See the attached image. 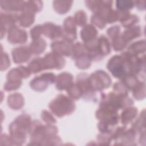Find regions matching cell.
Listing matches in <instances>:
<instances>
[{"mask_svg": "<svg viewBox=\"0 0 146 146\" xmlns=\"http://www.w3.org/2000/svg\"><path fill=\"white\" fill-rule=\"evenodd\" d=\"M0 5L1 9L6 11H23L25 6V1L1 0Z\"/></svg>", "mask_w": 146, "mask_h": 146, "instance_id": "obj_13", "label": "cell"}, {"mask_svg": "<svg viewBox=\"0 0 146 146\" xmlns=\"http://www.w3.org/2000/svg\"><path fill=\"white\" fill-rule=\"evenodd\" d=\"M30 124L29 115H22L18 117L9 127L11 141L16 144L23 143L26 140V132H29Z\"/></svg>", "mask_w": 146, "mask_h": 146, "instance_id": "obj_1", "label": "cell"}, {"mask_svg": "<svg viewBox=\"0 0 146 146\" xmlns=\"http://www.w3.org/2000/svg\"><path fill=\"white\" fill-rule=\"evenodd\" d=\"M127 42L120 35L112 39V46L115 51H121L126 46Z\"/></svg>", "mask_w": 146, "mask_h": 146, "instance_id": "obj_29", "label": "cell"}, {"mask_svg": "<svg viewBox=\"0 0 146 146\" xmlns=\"http://www.w3.org/2000/svg\"><path fill=\"white\" fill-rule=\"evenodd\" d=\"M19 15L14 13H1V39L5 34L6 30L14 26L18 21Z\"/></svg>", "mask_w": 146, "mask_h": 146, "instance_id": "obj_6", "label": "cell"}, {"mask_svg": "<svg viewBox=\"0 0 146 146\" xmlns=\"http://www.w3.org/2000/svg\"><path fill=\"white\" fill-rule=\"evenodd\" d=\"M52 51L60 55L65 56L71 55L72 45L71 42L64 40H57L52 43L51 45Z\"/></svg>", "mask_w": 146, "mask_h": 146, "instance_id": "obj_9", "label": "cell"}, {"mask_svg": "<svg viewBox=\"0 0 146 146\" xmlns=\"http://www.w3.org/2000/svg\"><path fill=\"white\" fill-rule=\"evenodd\" d=\"M11 53L13 61L15 63H21L27 61L31 54L30 48L26 46L16 47L13 50Z\"/></svg>", "mask_w": 146, "mask_h": 146, "instance_id": "obj_10", "label": "cell"}, {"mask_svg": "<svg viewBox=\"0 0 146 146\" xmlns=\"http://www.w3.org/2000/svg\"><path fill=\"white\" fill-rule=\"evenodd\" d=\"M68 94L73 99H79L83 95V92L81 88L76 83V84H72L67 90Z\"/></svg>", "mask_w": 146, "mask_h": 146, "instance_id": "obj_28", "label": "cell"}, {"mask_svg": "<svg viewBox=\"0 0 146 146\" xmlns=\"http://www.w3.org/2000/svg\"><path fill=\"white\" fill-rule=\"evenodd\" d=\"M42 8V1H26L25 2V6L23 11H29L33 13L40 11Z\"/></svg>", "mask_w": 146, "mask_h": 146, "instance_id": "obj_25", "label": "cell"}, {"mask_svg": "<svg viewBox=\"0 0 146 146\" xmlns=\"http://www.w3.org/2000/svg\"><path fill=\"white\" fill-rule=\"evenodd\" d=\"M42 118L44 122L47 124H53L56 122V120L52 115L47 111H43L42 113Z\"/></svg>", "mask_w": 146, "mask_h": 146, "instance_id": "obj_37", "label": "cell"}, {"mask_svg": "<svg viewBox=\"0 0 146 146\" xmlns=\"http://www.w3.org/2000/svg\"><path fill=\"white\" fill-rule=\"evenodd\" d=\"M98 50L102 56L107 55L111 52L110 43L104 35H101L98 38Z\"/></svg>", "mask_w": 146, "mask_h": 146, "instance_id": "obj_18", "label": "cell"}, {"mask_svg": "<svg viewBox=\"0 0 146 146\" xmlns=\"http://www.w3.org/2000/svg\"><path fill=\"white\" fill-rule=\"evenodd\" d=\"M137 110L136 108L131 107L125 109L121 113L120 118L123 124H128L136 116Z\"/></svg>", "mask_w": 146, "mask_h": 146, "instance_id": "obj_23", "label": "cell"}, {"mask_svg": "<svg viewBox=\"0 0 146 146\" xmlns=\"http://www.w3.org/2000/svg\"><path fill=\"white\" fill-rule=\"evenodd\" d=\"M21 80H8L4 85V90L6 91L15 90L21 86Z\"/></svg>", "mask_w": 146, "mask_h": 146, "instance_id": "obj_32", "label": "cell"}, {"mask_svg": "<svg viewBox=\"0 0 146 146\" xmlns=\"http://www.w3.org/2000/svg\"><path fill=\"white\" fill-rule=\"evenodd\" d=\"M91 22L100 29H103L106 25V22L96 14L91 17Z\"/></svg>", "mask_w": 146, "mask_h": 146, "instance_id": "obj_33", "label": "cell"}, {"mask_svg": "<svg viewBox=\"0 0 146 146\" xmlns=\"http://www.w3.org/2000/svg\"><path fill=\"white\" fill-rule=\"evenodd\" d=\"M30 71L28 68L19 66L11 70L7 75L8 80H21L22 78H26L30 76Z\"/></svg>", "mask_w": 146, "mask_h": 146, "instance_id": "obj_12", "label": "cell"}, {"mask_svg": "<svg viewBox=\"0 0 146 146\" xmlns=\"http://www.w3.org/2000/svg\"><path fill=\"white\" fill-rule=\"evenodd\" d=\"M63 34L64 40L72 42L76 38V29L74 19L72 17H67L63 23Z\"/></svg>", "mask_w": 146, "mask_h": 146, "instance_id": "obj_7", "label": "cell"}, {"mask_svg": "<svg viewBox=\"0 0 146 146\" xmlns=\"http://www.w3.org/2000/svg\"><path fill=\"white\" fill-rule=\"evenodd\" d=\"M27 39V33L25 30L19 29L15 26H13L8 30L7 40L13 44L23 43Z\"/></svg>", "mask_w": 146, "mask_h": 146, "instance_id": "obj_8", "label": "cell"}, {"mask_svg": "<svg viewBox=\"0 0 146 146\" xmlns=\"http://www.w3.org/2000/svg\"><path fill=\"white\" fill-rule=\"evenodd\" d=\"M51 111L58 117H62L71 113L75 110L74 102L64 95H58L48 106Z\"/></svg>", "mask_w": 146, "mask_h": 146, "instance_id": "obj_2", "label": "cell"}, {"mask_svg": "<svg viewBox=\"0 0 146 146\" xmlns=\"http://www.w3.org/2000/svg\"><path fill=\"white\" fill-rule=\"evenodd\" d=\"M138 21L139 18L135 15H130L125 21L121 23V24L124 27H129L135 24Z\"/></svg>", "mask_w": 146, "mask_h": 146, "instance_id": "obj_38", "label": "cell"}, {"mask_svg": "<svg viewBox=\"0 0 146 146\" xmlns=\"http://www.w3.org/2000/svg\"><path fill=\"white\" fill-rule=\"evenodd\" d=\"M120 31V26L116 25V26H112L110 28H109L107 30V35L112 39H113L115 38H116V36L119 35Z\"/></svg>", "mask_w": 146, "mask_h": 146, "instance_id": "obj_36", "label": "cell"}, {"mask_svg": "<svg viewBox=\"0 0 146 146\" xmlns=\"http://www.w3.org/2000/svg\"><path fill=\"white\" fill-rule=\"evenodd\" d=\"M28 68L31 72L34 74L44 70L43 58H37L34 59L29 64Z\"/></svg>", "mask_w": 146, "mask_h": 146, "instance_id": "obj_24", "label": "cell"}, {"mask_svg": "<svg viewBox=\"0 0 146 146\" xmlns=\"http://www.w3.org/2000/svg\"><path fill=\"white\" fill-rule=\"evenodd\" d=\"M7 104L11 108L19 110L23 106V98L22 95L19 93L11 94L7 98Z\"/></svg>", "mask_w": 146, "mask_h": 146, "instance_id": "obj_17", "label": "cell"}, {"mask_svg": "<svg viewBox=\"0 0 146 146\" xmlns=\"http://www.w3.org/2000/svg\"><path fill=\"white\" fill-rule=\"evenodd\" d=\"M43 33L42 26L37 25L34 27L30 31V35L33 40L39 38L40 35Z\"/></svg>", "mask_w": 146, "mask_h": 146, "instance_id": "obj_35", "label": "cell"}, {"mask_svg": "<svg viewBox=\"0 0 146 146\" xmlns=\"http://www.w3.org/2000/svg\"><path fill=\"white\" fill-rule=\"evenodd\" d=\"M97 34V30L91 25L85 26L80 31L81 38L85 42H87L95 39Z\"/></svg>", "mask_w": 146, "mask_h": 146, "instance_id": "obj_16", "label": "cell"}, {"mask_svg": "<svg viewBox=\"0 0 146 146\" xmlns=\"http://www.w3.org/2000/svg\"><path fill=\"white\" fill-rule=\"evenodd\" d=\"M141 35L140 28L139 26L129 27L122 34L123 38L128 43L131 40L139 37Z\"/></svg>", "mask_w": 146, "mask_h": 146, "instance_id": "obj_19", "label": "cell"}, {"mask_svg": "<svg viewBox=\"0 0 146 146\" xmlns=\"http://www.w3.org/2000/svg\"><path fill=\"white\" fill-rule=\"evenodd\" d=\"M72 1H55L53 2L54 10L59 14H64L69 11Z\"/></svg>", "mask_w": 146, "mask_h": 146, "instance_id": "obj_22", "label": "cell"}, {"mask_svg": "<svg viewBox=\"0 0 146 146\" xmlns=\"http://www.w3.org/2000/svg\"><path fill=\"white\" fill-rule=\"evenodd\" d=\"M43 33L48 38L54 39L62 36L63 30L60 26L52 23H45L42 25Z\"/></svg>", "mask_w": 146, "mask_h": 146, "instance_id": "obj_11", "label": "cell"}, {"mask_svg": "<svg viewBox=\"0 0 146 146\" xmlns=\"http://www.w3.org/2000/svg\"><path fill=\"white\" fill-rule=\"evenodd\" d=\"M88 83L92 91H101L107 88L111 84L109 75L103 71H97L88 77Z\"/></svg>", "mask_w": 146, "mask_h": 146, "instance_id": "obj_3", "label": "cell"}, {"mask_svg": "<svg viewBox=\"0 0 146 146\" xmlns=\"http://www.w3.org/2000/svg\"><path fill=\"white\" fill-rule=\"evenodd\" d=\"M145 51V41L141 42V40H139V42H136L132 44L128 47V52L130 53L136 55L140 53H141L143 51Z\"/></svg>", "mask_w": 146, "mask_h": 146, "instance_id": "obj_27", "label": "cell"}, {"mask_svg": "<svg viewBox=\"0 0 146 146\" xmlns=\"http://www.w3.org/2000/svg\"><path fill=\"white\" fill-rule=\"evenodd\" d=\"M85 2L88 9L96 13L104 8H111L113 2L111 1H87Z\"/></svg>", "mask_w": 146, "mask_h": 146, "instance_id": "obj_15", "label": "cell"}, {"mask_svg": "<svg viewBox=\"0 0 146 146\" xmlns=\"http://www.w3.org/2000/svg\"><path fill=\"white\" fill-rule=\"evenodd\" d=\"M46 47V42L42 38L35 39L30 43V50L34 54H39L42 53Z\"/></svg>", "mask_w": 146, "mask_h": 146, "instance_id": "obj_20", "label": "cell"}, {"mask_svg": "<svg viewBox=\"0 0 146 146\" xmlns=\"http://www.w3.org/2000/svg\"><path fill=\"white\" fill-rule=\"evenodd\" d=\"M34 13L29 11H23L22 14L19 15L18 22L19 23V25L21 26L26 27L30 26L31 24L33 23L34 21Z\"/></svg>", "mask_w": 146, "mask_h": 146, "instance_id": "obj_21", "label": "cell"}, {"mask_svg": "<svg viewBox=\"0 0 146 146\" xmlns=\"http://www.w3.org/2000/svg\"><path fill=\"white\" fill-rule=\"evenodd\" d=\"M55 76L52 72L44 73L40 76L35 77L31 81V87L38 91H42L47 88L49 84H52L55 82Z\"/></svg>", "mask_w": 146, "mask_h": 146, "instance_id": "obj_4", "label": "cell"}, {"mask_svg": "<svg viewBox=\"0 0 146 146\" xmlns=\"http://www.w3.org/2000/svg\"><path fill=\"white\" fill-rule=\"evenodd\" d=\"M134 2L132 1H117L116 6L119 11H128L134 6Z\"/></svg>", "mask_w": 146, "mask_h": 146, "instance_id": "obj_30", "label": "cell"}, {"mask_svg": "<svg viewBox=\"0 0 146 146\" xmlns=\"http://www.w3.org/2000/svg\"><path fill=\"white\" fill-rule=\"evenodd\" d=\"M72 80L73 77L71 74L62 72L57 76L56 87L60 90H67L73 84Z\"/></svg>", "mask_w": 146, "mask_h": 146, "instance_id": "obj_14", "label": "cell"}, {"mask_svg": "<svg viewBox=\"0 0 146 146\" xmlns=\"http://www.w3.org/2000/svg\"><path fill=\"white\" fill-rule=\"evenodd\" d=\"M74 21L79 26H83L87 22V16L83 10H79L75 13Z\"/></svg>", "mask_w": 146, "mask_h": 146, "instance_id": "obj_31", "label": "cell"}, {"mask_svg": "<svg viewBox=\"0 0 146 146\" xmlns=\"http://www.w3.org/2000/svg\"><path fill=\"white\" fill-rule=\"evenodd\" d=\"M91 58L87 52L76 59V65L80 69H87L91 66Z\"/></svg>", "mask_w": 146, "mask_h": 146, "instance_id": "obj_26", "label": "cell"}, {"mask_svg": "<svg viewBox=\"0 0 146 146\" xmlns=\"http://www.w3.org/2000/svg\"><path fill=\"white\" fill-rule=\"evenodd\" d=\"M45 69H61L65 64L64 59L55 52H49L43 58Z\"/></svg>", "mask_w": 146, "mask_h": 146, "instance_id": "obj_5", "label": "cell"}, {"mask_svg": "<svg viewBox=\"0 0 146 146\" xmlns=\"http://www.w3.org/2000/svg\"><path fill=\"white\" fill-rule=\"evenodd\" d=\"M10 66V59L7 54L6 52H1V71L6 70Z\"/></svg>", "mask_w": 146, "mask_h": 146, "instance_id": "obj_34", "label": "cell"}]
</instances>
